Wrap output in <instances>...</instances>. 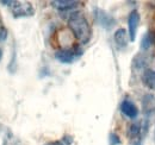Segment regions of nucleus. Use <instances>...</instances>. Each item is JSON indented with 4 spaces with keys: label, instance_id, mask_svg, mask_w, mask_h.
I'll use <instances>...</instances> for the list:
<instances>
[{
    "label": "nucleus",
    "instance_id": "9d476101",
    "mask_svg": "<svg viewBox=\"0 0 155 145\" xmlns=\"http://www.w3.org/2000/svg\"><path fill=\"white\" fill-rule=\"evenodd\" d=\"M155 44V32L154 31H148L147 34H144L142 39H141V43H140V47L142 50H149L153 45Z\"/></svg>",
    "mask_w": 155,
    "mask_h": 145
},
{
    "label": "nucleus",
    "instance_id": "6e6552de",
    "mask_svg": "<svg viewBox=\"0 0 155 145\" xmlns=\"http://www.w3.org/2000/svg\"><path fill=\"white\" fill-rule=\"evenodd\" d=\"M50 4L53 5V7L58 8V11L64 12V11H69V10L74 8L79 2L78 1H72V0H55V1H51Z\"/></svg>",
    "mask_w": 155,
    "mask_h": 145
},
{
    "label": "nucleus",
    "instance_id": "ddd939ff",
    "mask_svg": "<svg viewBox=\"0 0 155 145\" xmlns=\"http://www.w3.org/2000/svg\"><path fill=\"white\" fill-rule=\"evenodd\" d=\"M141 130H142L141 124L134 123V124H131V125L129 126V130H128V136H129V137H131V138H136V137H138V136H140Z\"/></svg>",
    "mask_w": 155,
    "mask_h": 145
},
{
    "label": "nucleus",
    "instance_id": "423d86ee",
    "mask_svg": "<svg viewBox=\"0 0 155 145\" xmlns=\"http://www.w3.org/2000/svg\"><path fill=\"white\" fill-rule=\"evenodd\" d=\"M120 112L125 117H128L129 119H136L137 115H138V108L136 107V105L133 101H130L128 99L122 101V104H120Z\"/></svg>",
    "mask_w": 155,
    "mask_h": 145
},
{
    "label": "nucleus",
    "instance_id": "0eeeda50",
    "mask_svg": "<svg viewBox=\"0 0 155 145\" xmlns=\"http://www.w3.org/2000/svg\"><path fill=\"white\" fill-rule=\"evenodd\" d=\"M114 39H115V43H116L118 49H124L130 40L129 34L127 32L125 29H118L114 35Z\"/></svg>",
    "mask_w": 155,
    "mask_h": 145
},
{
    "label": "nucleus",
    "instance_id": "dca6fc26",
    "mask_svg": "<svg viewBox=\"0 0 155 145\" xmlns=\"http://www.w3.org/2000/svg\"><path fill=\"white\" fill-rule=\"evenodd\" d=\"M1 58H2V50L0 49V61H1Z\"/></svg>",
    "mask_w": 155,
    "mask_h": 145
},
{
    "label": "nucleus",
    "instance_id": "f257e3e1",
    "mask_svg": "<svg viewBox=\"0 0 155 145\" xmlns=\"http://www.w3.org/2000/svg\"><path fill=\"white\" fill-rule=\"evenodd\" d=\"M68 27L81 44H86L90 42L92 37V29L84 13L79 11L72 12L68 18Z\"/></svg>",
    "mask_w": 155,
    "mask_h": 145
},
{
    "label": "nucleus",
    "instance_id": "2eb2a0df",
    "mask_svg": "<svg viewBox=\"0 0 155 145\" xmlns=\"http://www.w3.org/2000/svg\"><path fill=\"white\" fill-rule=\"evenodd\" d=\"M6 39H7V29L4 25H1L0 26V43L5 42Z\"/></svg>",
    "mask_w": 155,
    "mask_h": 145
},
{
    "label": "nucleus",
    "instance_id": "f03ea898",
    "mask_svg": "<svg viewBox=\"0 0 155 145\" xmlns=\"http://www.w3.org/2000/svg\"><path fill=\"white\" fill-rule=\"evenodd\" d=\"M82 55V49L79 45H74L73 48H68V49H60L55 53V58L58 62L64 63V64H69L73 63L78 57H80Z\"/></svg>",
    "mask_w": 155,
    "mask_h": 145
},
{
    "label": "nucleus",
    "instance_id": "39448f33",
    "mask_svg": "<svg viewBox=\"0 0 155 145\" xmlns=\"http://www.w3.org/2000/svg\"><path fill=\"white\" fill-rule=\"evenodd\" d=\"M138 26H140V13L137 10H133L128 17V34L131 42H134L136 39Z\"/></svg>",
    "mask_w": 155,
    "mask_h": 145
},
{
    "label": "nucleus",
    "instance_id": "4468645a",
    "mask_svg": "<svg viewBox=\"0 0 155 145\" xmlns=\"http://www.w3.org/2000/svg\"><path fill=\"white\" fill-rule=\"evenodd\" d=\"M109 143H110V145H119L120 144V138L117 136L116 133H110Z\"/></svg>",
    "mask_w": 155,
    "mask_h": 145
},
{
    "label": "nucleus",
    "instance_id": "20e7f679",
    "mask_svg": "<svg viewBox=\"0 0 155 145\" xmlns=\"http://www.w3.org/2000/svg\"><path fill=\"white\" fill-rule=\"evenodd\" d=\"M93 14H94L96 21H97L100 26H103L104 29H111V27L116 24L115 18H114L110 13H107L106 11H104V10H101V8L96 7Z\"/></svg>",
    "mask_w": 155,
    "mask_h": 145
},
{
    "label": "nucleus",
    "instance_id": "f8f14e48",
    "mask_svg": "<svg viewBox=\"0 0 155 145\" xmlns=\"http://www.w3.org/2000/svg\"><path fill=\"white\" fill-rule=\"evenodd\" d=\"M73 140H74L73 136L66 134V136H63V137H62L61 139H58V140L49 142V143H47V144H44V145H72L73 144Z\"/></svg>",
    "mask_w": 155,
    "mask_h": 145
},
{
    "label": "nucleus",
    "instance_id": "7ed1b4c3",
    "mask_svg": "<svg viewBox=\"0 0 155 145\" xmlns=\"http://www.w3.org/2000/svg\"><path fill=\"white\" fill-rule=\"evenodd\" d=\"M12 14L15 18L20 17H31L35 14V8L30 2L24 1H13L11 5Z\"/></svg>",
    "mask_w": 155,
    "mask_h": 145
},
{
    "label": "nucleus",
    "instance_id": "9b49d317",
    "mask_svg": "<svg viewBox=\"0 0 155 145\" xmlns=\"http://www.w3.org/2000/svg\"><path fill=\"white\" fill-rule=\"evenodd\" d=\"M142 107L144 113H153L155 111V96L152 94H146L142 99Z\"/></svg>",
    "mask_w": 155,
    "mask_h": 145
},
{
    "label": "nucleus",
    "instance_id": "1a4fd4ad",
    "mask_svg": "<svg viewBox=\"0 0 155 145\" xmlns=\"http://www.w3.org/2000/svg\"><path fill=\"white\" fill-rule=\"evenodd\" d=\"M142 82L147 88L155 91V70L146 69L142 75Z\"/></svg>",
    "mask_w": 155,
    "mask_h": 145
}]
</instances>
